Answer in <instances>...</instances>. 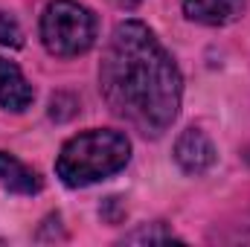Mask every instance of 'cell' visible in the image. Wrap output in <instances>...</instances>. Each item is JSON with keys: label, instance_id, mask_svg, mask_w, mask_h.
<instances>
[{"label": "cell", "instance_id": "1", "mask_svg": "<svg viewBox=\"0 0 250 247\" xmlns=\"http://www.w3.org/2000/svg\"><path fill=\"white\" fill-rule=\"evenodd\" d=\"M99 90L108 108L143 137H160L178 120L184 79L160 38L140 21H123L111 32Z\"/></svg>", "mask_w": 250, "mask_h": 247}, {"label": "cell", "instance_id": "2", "mask_svg": "<svg viewBox=\"0 0 250 247\" xmlns=\"http://www.w3.org/2000/svg\"><path fill=\"white\" fill-rule=\"evenodd\" d=\"M128 160H131V143L123 131L90 128L70 137L62 145V154L56 160V175L62 178L64 186L79 189L123 172Z\"/></svg>", "mask_w": 250, "mask_h": 247}, {"label": "cell", "instance_id": "3", "mask_svg": "<svg viewBox=\"0 0 250 247\" xmlns=\"http://www.w3.org/2000/svg\"><path fill=\"white\" fill-rule=\"evenodd\" d=\"M99 35L96 15L76 0H53L41 15V41L50 56L76 59L84 56Z\"/></svg>", "mask_w": 250, "mask_h": 247}, {"label": "cell", "instance_id": "4", "mask_svg": "<svg viewBox=\"0 0 250 247\" xmlns=\"http://www.w3.org/2000/svg\"><path fill=\"white\" fill-rule=\"evenodd\" d=\"M175 160L187 175H204L215 163V145L201 128H187L175 140Z\"/></svg>", "mask_w": 250, "mask_h": 247}, {"label": "cell", "instance_id": "5", "mask_svg": "<svg viewBox=\"0 0 250 247\" xmlns=\"http://www.w3.org/2000/svg\"><path fill=\"white\" fill-rule=\"evenodd\" d=\"M248 9V0H184V15L201 26L236 23Z\"/></svg>", "mask_w": 250, "mask_h": 247}, {"label": "cell", "instance_id": "6", "mask_svg": "<svg viewBox=\"0 0 250 247\" xmlns=\"http://www.w3.org/2000/svg\"><path fill=\"white\" fill-rule=\"evenodd\" d=\"M32 99H35V90L21 73V67L0 56V108L21 114L32 105Z\"/></svg>", "mask_w": 250, "mask_h": 247}, {"label": "cell", "instance_id": "7", "mask_svg": "<svg viewBox=\"0 0 250 247\" xmlns=\"http://www.w3.org/2000/svg\"><path fill=\"white\" fill-rule=\"evenodd\" d=\"M0 186L15 195H38L44 184H41L38 172L29 169L23 160H18L9 151H0Z\"/></svg>", "mask_w": 250, "mask_h": 247}, {"label": "cell", "instance_id": "8", "mask_svg": "<svg viewBox=\"0 0 250 247\" xmlns=\"http://www.w3.org/2000/svg\"><path fill=\"white\" fill-rule=\"evenodd\" d=\"M0 44L3 47H21L23 44V32H21L18 21L9 18L6 12H0Z\"/></svg>", "mask_w": 250, "mask_h": 247}, {"label": "cell", "instance_id": "9", "mask_svg": "<svg viewBox=\"0 0 250 247\" xmlns=\"http://www.w3.org/2000/svg\"><path fill=\"white\" fill-rule=\"evenodd\" d=\"M175 236L169 230H137L131 236H125V242H172Z\"/></svg>", "mask_w": 250, "mask_h": 247}, {"label": "cell", "instance_id": "10", "mask_svg": "<svg viewBox=\"0 0 250 247\" xmlns=\"http://www.w3.org/2000/svg\"><path fill=\"white\" fill-rule=\"evenodd\" d=\"M111 3H114V6H120V9H134L140 0H111Z\"/></svg>", "mask_w": 250, "mask_h": 247}]
</instances>
